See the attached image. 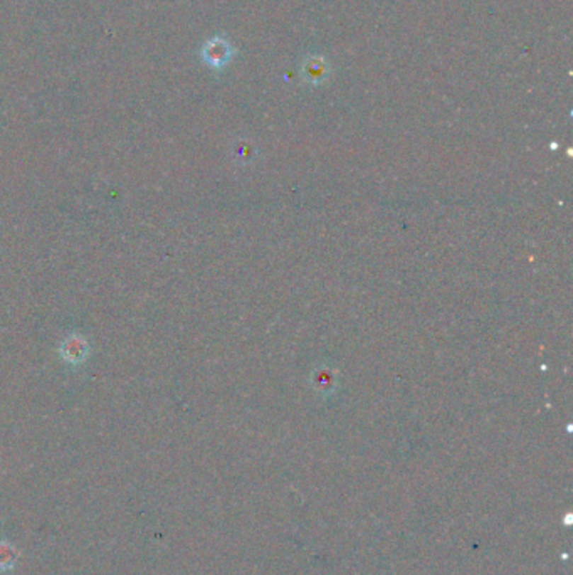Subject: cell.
I'll use <instances>...</instances> for the list:
<instances>
[{"mask_svg":"<svg viewBox=\"0 0 573 575\" xmlns=\"http://www.w3.org/2000/svg\"><path fill=\"white\" fill-rule=\"evenodd\" d=\"M232 47L227 40L222 38H215L210 39L209 42L204 46V51H202V57L204 61L214 69H222V67L231 61L232 57Z\"/></svg>","mask_w":573,"mask_h":575,"instance_id":"cell-1","label":"cell"},{"mask_svg":"<svg viewBox=\"0 0 573 575\" xmlns=\"http://www.w3.org/2000/svg\"><path fill=\"white\" fill-rule=\"evenodd\" d=\"M17 550L11 542L0 540V572H8L16 567Z\"/></svg>","mask_w":573,"mask_h":575,"instance_id":"cell-3","label":"cell"},{"mask_svg":"<svg viewBox=\"0 0 573 575\" xmlns=\"http://www.w3.org/2000/svg\"><path fill=\"white\" fill-rule=\"evenodd\" d=\"M328 71H329V67L327 62H324V59H322V57H311V59L305 62L303 73H305L306 81L318 84V83H322L324 78H327Z\"/></svg>","mask_w":573,"mask_h":575,"instance_id":"cell-2","label":"cell"}]
</instances>
